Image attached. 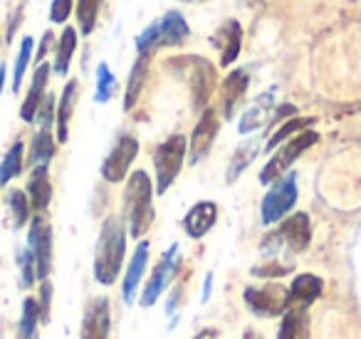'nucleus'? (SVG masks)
<instances>
[{
  "label": "nucleus",
  "instance_id": "c85d7f7f",
  "mask_svg": "<svg viewBox=\"0 0 361 339\" xmlns=\"http://www.w3.org/2000/svg\"><path fill=\"white\" fill-rule=\"evenodd\" d=\"M23 166H25V144L18 139L0 161V186H8L13 179H18L23 174Z\"/></svg>",
  "mask_w": 361,
  "mask_h": 339
},
{
  "label": "nucleus",
  "instance_id": "412c9836",
  "mask_svg": "<svg viewBox=\"0 0 361 339\" xmlns=\"http://www.w3.org/2000/svg\"><path fill=\"white\" fill-rule=\"evenodd\" d=\"M77 100H80V82L70 80L62 90L60 102H57V144H67V139H70V119L75 114Z\"/></svg>",
  "mask_w": 361,
  "mask_h": 339
},
{
  "label": "nucleus",
  "instance_id": "49530a36",
  "mask_svg": "<svg viewBox=\"0 0 361 339\" xmlns=\"http://www.w3.org/2000/svg\"><path fill=\"white\" fill-rule=\"evenodd\" d=\"M243 339H262V334H260V332H255V329H245Z\"/></svg>",
  "mask_w": 361,
  "mask_h": 339
},
{
  "label": "nucleus",
  "instance_id": "ddd939ff",
  "mask_svg": "<svg viewBox=\"0 0 361 339\" xmlns=\"http://www.w3.org/2000/svg\"><path fill=\"white\" fill-rule=\"evenodd\" d=\"M218 131H221V117H218V112L213 107H206L201 112V119L196 121L191 139H188V164H201L211 154L213 144L218 139Z\"/></svg>",
  "mask_w": 361,
  "mask_h": 339
},
{
  "label": "nucleus",
  "instance_id": "4be33fe9",
  "mask_svg": "<svg viewBox=\"0 0 361 339\" xmlns=\"http://www.w3.org/2000/svg\"><path fill=\"white\" fill-rule=\"evenodd\" d=\"M272 102H275V90L265 92V95H260L255 100V105H250L245 112H243L240 117V124H238V131L240 134H250V131L260 129L262 124H265L267 114H272Z\"/></svg>",
  "mask_w": 361,
  "mask_h": 339
},
{
  "label": "nucleus",
  "instance_id": "a211bd4d",
  "mask_svg": "<svg viewBox=\"0 0 361 339\" xmlns=\"http://www.w3.org/2000/svg\"><path fill=\"white\" fill-rule=\"evenodd\" d=\"M218 223V206L213 201H198L186 215H183V230L188 238L201 240L213 230Z\"/></svg>",
  "mask_w": 361,
  "mask_h": 339
},
{
  "label": "nucleus",
  "instance_id": "6ab92c4d",
  "mask_svg": "<svg viewBox=\"0 0 361 339\" xmlns=\"http://www.w3.org/2000/svg\"><path fill=\"white\" fill-rule=\"evenodd\" d=\"M50 75H52V65H47V62L37 65L35 72H32L30 90H27L25 102H23V107H20V119L25 121V124L35 121L37 109H40L42 100H45V95H47V80H50Z\"/></svg>",
  "mask_w": 361,
  "mask_h": 339
},
{
  "label": "nucleus",
  "instance_id": "c03bdc74",
  "mask_svg": "<svg viewBox=\"0 0 361 339\" xmlns=\"http://www.w3.org/2000/svg\"><path fill=\"white\" fill-rule=\"evenodd\" d=\"M211 287H213V273H208L206 282H203V295H201L203 302H208V297H211Z\"/></svg>",
  "mask_w": 361,
  "mask_h": 339
},
{
  "label": "nucleus",
  "instance_id": "b1692460",
  "mask_svg": "<svg viewBox=\"0 0 361 339\" xmlns=\"http://www.w3.org/2000/svg\"><path fill=\"white\" fill-rule=\"evenodd\" d=\"M322 295V280L317 275H297L290 285V304L292 307H307Z\"/></svg>",
  "mask_w": 361,
  "mask_h": 339
},
{
  "label": "nucleus",
  "instance_id": "c756f323",
  "mask_svg": "<svg viewBox=\"0 0 361 339\" xmlns=\"http://www.w3.org/2000/svg\"><path fill=\"white\" fill-rule=\"evenodd\" d=\"M312 124H314V119H312V117H292V119H287L285 124L277 126L275 134L267 139L265 151H275L277 146H282L285 141H290L295 134H302V131H307Z\"/></svg>",
  "mask_w": 361,
  "mask_h": 339
},
{
  "label": "nucleus",
  "instance_id": "f8f14e48",
  "mask_svg": "<svg viewBox=\"0 0 361 339\" xmlns=\"http://www.w3.org/2000/svg\"><path fill=\"white\" fill-rule=\"evenodd\" d=\"M176 273H178V243L171 245V248L161 255L159 263H156L149 282H146L144 290H141V297H139L141 307H151V304H156V299L166 292V287H169L171 280L176 278Z\"/></svg>",
  "mask_w": 361,
  "mask_h": 339
},
{
  "label": "nucleus",
  "instance_id": "4468645a",
  "mask_svg": "<svg viewBox=\"0 0 361 339\" xmlns=\"http://www.w3.org/2000/svg\"><path fill=\"white\" fill-rule=\"evenodd\" d=\"M111 332V307L106 297H94L85 307L80 339H109Z\"/></svg>",
  "mask_w": 361,
  "mask_h": 339
},
{
  "label": "nucleus",
  "instance_id": "de8ad7c7",
  "mask_svg": "<svg viewBox=\"0 0 361 339\" xmlns=\"http://www.w3.org/2000/svg\"><path fill=\"white\" fill-rule=\"evenodd\" d=\"M6 75H8L6 65H0V95H3V85H6Z\"/></svg>",
  "mask_w": 361,
  "mask_h": 339
},
{
  "label": "nucleus",
  "instance_id": "423d86ee",
  "mask_svg": "<svg viewBox=\"0 0 361 339\" xmlns=\"http://www.w3.org/2000/svg\"><path fill=\"white\" fill-rule=\"evenodd\" d=\"M317 141H319V134H317V131H312V129L292 136V139L285 141V144L275 151V156H272V159L265 164V169L260 171V181H262V184H267V186H272L277 179H282V176H285V171H290V166L295 164V161L300 159V156L305 154L310 146H314Z\"/></svg>",
  "mask_w": 361,
  "mask_h": 339
},
{
  "label": "nucleus",
  "instance_id": "cd10ccee",
  "mask_svg": "<svg viewBox=\"0 0 361 339\" xmlns=\"http://www.w3.org/2000/svg\"><path fill=\"white\" fill-rule=\"evenodd\" d=\"M146 75H149V57H136L134 67H131L129 82H126V95H124V112H131L136 107L144 90Z\"/></svg>",
  "mask_w": 361,
  "mask_h": 339
},
{
  "label": "nucleus",
  "instance_id": "1a4fd4ad",
  "mask_svg": "<svg viewBox=\"0 0 361 339\" xmlns=\"http://www.w3.org/2000/svg\"><path fill=\"white\" fill-rule=\"evenodd\" d=\"M243 297H245V307L257 317H277V314H285L292 307L290 287H282L277 282L245 287Z\"/></svg>",
  "mask_w": 361,
  "mask_h": 339
},
{
  "label": "nucleus",
  "instance_id": "5701e85b",
  "mask_svg": "<svg viewBox=\"0 0 361 339\" xmlns=\"http://www.w3.org/2000/svg\"><path fill=\"white\" fill-rule=\"evenodd\" d=\"M55 151H57V141L52 136V129H37L30 141V151H27V166L30 169L50 166V161L55 159Z\"/></svg>",
  "mask_w": 361,
  "mask_h": 339
},
{
  "label": "nucleus",
  "instance_id": "f3484780",
  "mask_svg": "<svg viewBox=\"0 0 361 339\" xmlns=\"http://www.w3.org/2000/svg\"><path fill=\"white\" fill-rule=\"evenodd\" d=\"M247 85H250V75H247V70H243V67L233 70L231 75L223 80V85H221L223 119H233V117H235V109L240 107V102L245 100Z\"/></svg>",
  "mask_w": 361,
  "mask_h": 339
},
{
  "label": "nucleus",
  "instance_id": "79ce46f5",
  "mask_svg": "<svg viewBox=\"0 0 361 339\" xmlns=\"http://www.w3.org/2000/svg\"><path fill=\"white\" fill-rule=\"evenodd\" d=\"M285 117H297V107H292V105H280L275 112H272V117H270V124H280Z\"/></svg>",
  "mask_w": 361,
  "mask_h": 339
},
{
  "label": "nucleus",
  "instance_id": "58836bf2",
  "mask_svg": "<svg viewBox=\"0 0 361 339\" xmlns=\"http://www.w3.org/2000/svg\"><path fill=\"white\" fill-rule=\"evenodd\" d=\"M255 278H265V280H275V278H285V275L292 273L290 265H280V263H265V265H257V268L250 270Z\"/></svg>",
  "mask_w": 361,
  "mask_h": 339
},
{
  "label": "nucleus",
  "instance_id": "2f4dec72",
  "mask_svg": "<svg viewBox=\"0 0 361 339\" xmlns=\"http://www.w3.org/2000/svg\"><path fill=\"white\" fill-rule=\"evenodd\" d=\"M8 208H11L13 213V225L16 228H23V225H27L32 220V206L30 201H27V194L20 189H11L8 191Z\"/></svg>",
  "mask_w": 361,
  "mask_h": 339
},
{
  "label": "nucleus",
  "instance_id": "473e14b6",
  "mask_svg": "<svg viewBox=\"0 0 361 339\" xmlns=\"http://www.w3.org/2000/svg\"><path fill=\"white\" fill-rule=\"evenodd\" d=\"M102 3L104 0H77V23H80V32L85 37H90L94 32Z\"/></svg>",
  "mask_w": 361,
  "mask_h": 339
},
{
  "label": "nucleus",
  "instance_id": "a878e982",
  "mask_svg": "<svg viewBox=\"0 0 361 339\" xmlns=\"http://www.w3.org/2000/svg\"><path fill=\"white\" fill-rule=\"evenodd\" d=\"M75 52H77V30L67 25L65 30H62L60 40H57V45H55V62H52V72L60 75V77H65L67 72H70Z\"/></svg>",
  "mask_w": 361,
  "mask_h": 339
},
{
  "label": "nucleus",
  "instance_id": "6e6552de",
  "mask_svg": "<svg viewBox=\"0 0 361 339\" xmlns=\"http://www.w3.org/2000/svg\"><path fill=\"white\" fill-rule=\"evenodd\" d=\"M297 203V174L290 171L282 179H277L275 184L270 186V191L265 194L260 203V215L262 223L272 225L277 220H282Z\"/></svg>",
  "mask_w": 361,
  "mask_h": 339
},
{
  "label": "nucleus",
  "instance_id": "f03ea898",
  "mask_svg": "<svg viewBox=\"0 0 361 339\" xmlns=\"http://www.w3.org/2000/svg\"><path fill=\"white\" fill-rule=\"evenodd\" d=\"M156 218L154 210V184L144 169H136L126 179L124 189V220L131 238H144Z\"/></svg>",
  "mask_w": 361,
  "mask_h": 339
},
{
  "label": "nucleus",
  "instance_id": "bb28decb",
  "mask_svg": "<svg viewBox=\"0 0 361 339\" xmlns=\"http://www.w3.org/2000/svg\"><path fill=\"white\" fill-rule=\"evenodd\" d=\"M277 339H310V317L305 307H290L282 317Z\"/></svg>",
  "mask_w": 361,
  "mask_h": 339
},
{
  "label": "nucleus",
  "instance_id": "c9c22d12",
  "mask_svg": "<svg viewBox=\"0 0 361 339\" xmlns=\"http://www.w3.org/2000/svg\"><path fill=\"white\" fill-rule=\"evenodd\" d=\"M18 268H20V287L27 290L35 285L37 275H35V260H32V253L27 248L18 250V258H16Z\"/></svg>",
  "mask_w": 361,
  "mask_h": 339
},
{
  "label": "nucleus",
  "instance_id": "ea45409f",
  "mask_svg": "<svg viewBox=\"0 0 361 339\" xmlns=\"http://www.w3.org/2000/svg\"><path fill=\"white\" fill-rule=\"evenodd\" d=\"M37 302H40L42 322H50V307H52V282L50 280H42L40 292H37Z\"/></svg>",
  "mask_w": 361,
  "mask_h": 339
},
{
  "label": "nucleus",
  "instance_id": "a18cd8bd",
  "mask_svg": "<svg viewBox=\"0 0 361 339\" xmlns=\"http://www.w3.org/2000/svg\"><path fill=\"white\" fill-rule=\"evenodd\" d=\"M218 337V329H213V327H206V329H201V332L196 334L193 339H216Z\"/></svg>",
  "mask_w": 361,
  "mask_h": 339
},
{
  "label": "nucleus",
  "instance_id": "a19ab883",
  "mask_svg": "<svg viewBox=\"0 0 361 339\" xmlns=\"http://www.w3.org/2000/svg\"><path fill=\"white\" fill-rule=\"evenodd\" d=\"M52 42H55V35H52V32L47 30L45 35H42L40 45H37V52H35V67H37V65H42V62H45V55H47V52H50Z\"/></svg>",
  "mask_w": 361,
  "mask_h": 339
},
{
  "label": "nucleus",
  "instance_id": "0eeeda50",
  "mask_svg": "<svg viewBox=\"0 0 361 339\" xmlns=\"http://www.w3.org/2000/svg\"><path fill=\"white\" fill-rule=\"evenodd\" d=\"M312 240V225H310V215L307 213H295L290 218H285V223L270 233L262 240V250L265 253H275L277 248L285 245L292 253H302V250L310 248Z\"/></svg>",
  "mask_w": 361,
  "mask_h": 339
},
{
  "label": "nucleus",
  "instance_id": "9b49d317",
  "mask_svg": "<svg viewBox=\"0 0 361 339\" xmlns=\"http://www.w3.org/2000/svg\"><path fill=\"white\" fill-rule=\"evenodd\" d=\"M27 250L35 260L37 280H50L52 273V228L45 215H32L30 228H27Z\"/></svg>",
  "mask_w": 361,
  "mask_h": 339
},
{
  "label": "nucleus",
  "instance_id": "37998d69",
  "mask_svg": "<svg viewBox=\"0 0 361 339\" xmlns=\"http://www.w3.org/2000/svg\"><path fill=\"white\" fill-rule=\"evenodd\" d=\"M20 18H23V6L18 8L16 13H13V18H11V28H8V40H13V32H16V25H20Z\"/></svg>",
  "mask_w": 361,
  "mask_h": 339
},
{
  "label": "nucleus",
  "instance_id": "f704fd0d",
  "mask_svg": "<svg viewBox=\"0 0 361 339\" xmlns=\"http://www.w3.org/2000/svg\"><path fill=\"white\" fill-rule=\"evenodd\" d=\"M116 92V77L114 72L109 70L106 62H99L97 65V92H94V102L97 105H106V102L114 97Z\"/></svg>",
  "mask_w": 361,
  "mask_h": 339
},
{
  "label": "nucleus",
  "instance_id": "20e7f679",
  "mask_svg": "<svg viewBox=\"0 0 361 339\" xmlns=\"http://www.w3.org/2000/svg\"><path fill=\"white\" fill-rule=\"evenodd\" d=\"M191 35V28H188L183 13L169 11L154 20L151 25H146L144 30L136 35L134 45L139 57H151L156 50H164V47H180Z\"/></svg>",
  "mask_w": 361,
  "mask_h": 339
},
{
  "label": "nucleus",
  "instance_id": "9d476101",
  "mask_svg": "<svg viewBox=\"0 0 361 339\" xmlns=\"http://www.w3.org/2000/svg\"><path fill=\"white\" fill-rule=\"evenodd\" d=\"M136 154H139V139L131 134H119L106 159L102 161V179L109 181V184H121L129 176Z\"/></svg>",
  "mask_w": 361,
  "mask_h": 339
},
{
  "label": "nucleus",
  "instance_id": "09e8293b",
  "mask_svg": "<svg viewBox=\"0 0 361 339\" xmlns=\"http://www.w3.org/2000/svg\"><path fill=\"white\" fill-rule=\"evenodd\" d=\"M178 3H186V6H198V3H208V0H178Z\"/></svg>",
  "mask_w": 361,
  "mask_h": 339
},
{
  "label": "nucleus",
  "instance_id": "72a5a7b5",
  "mask_svg": "<svg viewBox=\"0 0 361 339\" xmlns=\"http://www.w3.org/2000/svg\"><path fill=\"white\" fill-rule=\"evenodd\" d=\"M32 55H35V40H32L30 35H25L20 42V50H18L16 65H13V92H16V95H18V90H20L23 77H25V70H27V65H30Z\"/></svg>",
  "mask_w": 361,
  "mask_h": 339
},
{
  "label": "nucleus",
  "instance_id": "39448f33",
  "mask_svg": "<svg viewBox=\"0 0 361 339\" xmlns=\"http://www.w3.org/2000/svg\"><path fill=\"white\" fill-rule=\"evenodd\" d=\"M188 159V139L183 134H171L154 149V171H156V196H164L178 179L180 169Z\"/></svg>",
  "mask_w": 361,
  "mask_h": 339
},
{
  "label": "nucleus",
  "instance_id": "7c9ffc66",
  "mask_svg": "<svg viewBox=\"0 0 361 339\" xmlns=\"http://www.w3.org/2000/svg\"><path fill=\"white\" fill-rule=\"evenodd\" d=\"M37 322H42L40 302L37 297H25L20 322H18V339H37Z\"/></svg>",
  "mask_w": 361,
  "mask_h": 339
},
{
  "label": "nucleus",
  "instance_id": "aec40b11",
  "mask_svg": "<svg viewBox=\"0 0 361 339\" xmlns=\"http://www.w3.org/2000/svg\"><path fill=\"white\" fill-rule=\"evenodd\" d=\"M27 201L32 206V213L35 215H45L47 206L52 201V181H50V166H37L30 169V179L25 186Z\"/></svg>",
  "mask_w": 361,
  "mask_h": 339
},
{
  "label": "nucleus",
  "instance_id": "e433bc0d",
  "mask_svg": "<svg viewBox=\"0 0 361 339\" xmlns=\"http://www.w3.org/2000/svg\"><path fill=\"white\" fill-rule=\"evenodd\" d=\"M57 119V107H55V95H50L47 92L45 100H42L40 109H37V117L35 121L40 124V129H52V124H55Z\"/></svg>",
  "mask_w": 361,
  "mask_h": 339
},
{
  "label": "nucleus",
  "instance_id": "4c0bfd02",
  "mask_svg": "<svg viewBox=\"0 0 361 339\" xmlns=\"http://www.w3.org/2000/svg\"><path fill=\"white\" fill-rule=\"evenodd\" d=\"M75 11V0H52L50 6V23L55 25H65L67 18Z\"/></svg>",
  "mask_w": 361,
  "mask_h": 339
},
{
  "label": "nucleus",
  "instance_id": "f257e3e1",
  "mask_svg": "<svg viewBox=\"0 0 361 339\" xmlns=\"http://www.w3.org/2000/svg\"><path fill=\"white\" fill-rule=\"evenodd\" d=\"M126 220L124 215H109L102 223L94 248V280L104 287L116 282L126 258Z\"/></svg>",
  "mask_w": 361,
  "mask_h": 339
},
{
  "label": "nucleus",
  "instance_id": "dca6fc26",
  "mask_svg": "<svg viewBox=\"0 0 361 339\" xmlns=\"http://www.w3.org/2000/svg\"><path fill=\"white\" fill-rule=\"evenodd\" d=\"M146 268H149V240H141L136 245L134 255H131L129 268L124 273V282H121V295H124L126 304L136 302V292H139L141 282H144Z\"/></svg>",
  "mask_w": 361,
  "mask_h": 339
},
{
  "label": "nucleus",
  "instance_id": "2eb2a0df",
  "mask_svg": "<svg viewBox=\"0 0 361 339\" xmlns=\"http://www.w3.org/2000/svg\"><path fill=\"white\" fill-rule=\"evenodd\" d=\"M211 42H213V47L221 52V67H231L233 62L238 60V55H240L243 25L235 20V18H231V20H226L221 28H218L216 35L211 37Z\"/></svg>",
  "mask_w": 361,
  "mask_h": 339
},
{
  "label": "nucleus",
  "instance_id": "7ed1b4c3",
  "mask_svg": "<svg viewBox=\"0 0 361 339\" xmlns=\"http://www.w3.org/2000/svg\"><path fill=\"white\" fill-rule=\"evenodd\" d=\"M166 65L180 77V80L188 85V92H191V107L196 112H203L208 107V100L216 92V65L208 62L206 57L201 55H178L166 60Z\"/></svg>",
  "mask_w": 361,
  "mask_h": 339
},
{
  "label": "nucleus",
  "instance_id": "393cba45",
  "mask_svg": "<svg viewBox=\"0 0 361 339\" xmlns=\"http://www.w3.org/2000/svg\"><path fill=\"white\" fill-rule=\"evenodd\" d=\"M257 154H260V141L257 139L243 141V144L235 149V154L231 156V164H228V171H226V184L228 186L235 184V181L243 176V171L257 159Z\"/></svg>",
  "mask_w": 361,
  "mask_h": 339
}]
</instances>
